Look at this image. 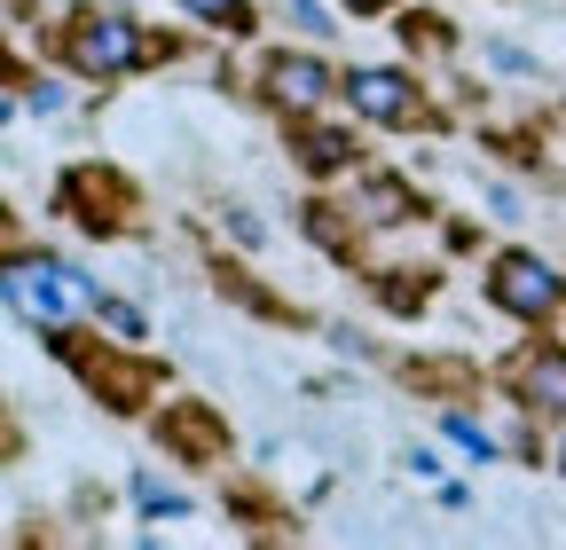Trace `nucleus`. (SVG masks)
<instances>
[{
    "mask_svg": "<svg viewBox=\"0 0 566 550\" xmlns=\"http://www.w3.org/2000/svg\"><path fill=\"white\" fill-rule=\"evenodd\" d=\"M268 87H275V103H292V110H315L323 95H331V72L315 55H283L275 72H268Z\"/></svg>",
    "mask_w": 566,
    "mask_h": 550,
    "instance_id": "nucleus-5",
    "label": "nucleus"
},
{
    "mask_svg": "<svg viewBox=\"0 0 566 550\" xmlns=\"http://www.w3.org/2000/svg\"><path fill=\"white\" fill-rule=\"evenodd\" d=\"M346 150H354V142H346V134H331V126H307V134H300V158H307L315 173L346 166Z\"/></svg>",
    "mask_w": 566,
    "mask_h": 550,
    "instance_id": "nucleus-7",
    "label": "nucleus"
},
{
    "mask_svg": "<svg viewBox=\"0 0 566 550\" xmlns=\"http://www.w3.org/2000/svg\"><path fill=\"white\" fill-rule=\"evenodd\" d=\"M488 299L504 307V315H520V322H543V315L558 307V275H551L535 252H504V260H495V275H488Z\"/></svg>",
    "mask_w": 566,
    "mask_h": 550,
    "instance_id": "nucleus-2",
    "label": "nucleus"
},
{
    "mask_svg": "<svg viewBox=\"0 0 566 550\" xmlns=\"http://www.w3.org/2000/svg\"><path fill=\"white\" fill-rule=\"evenodd\" d=\"M346 9H354V17H370V9H386V0H346Z\"/></svg>",
    "mask_w": 566,
    "mask_h": 550,
    "instance_id": "nucleus-14",
    "label": "nucleus"
},
{
    "mask_svg": "<svg viewBox=\"0 0 566 550\" xmlns=\"http://www.w3.org/2000/svg\"><path fill=\"white\" fill-rule=\"evenodd\" d=\"M181 9H197L205 24H229V32H252V9H244V0H181Z\"/></svg>",
    "mask_w": 566,
    "mask_h": 550,
    "instance_id": "nucleus-9",
    "label": "nucleus"
},
{
    "mask_svg": "<svg viewBox=\"0 0 566 550\" xmlns=\"http://www.w3.org/2000/svg\"><path fill=\"white\" fill-rule=\"evenodd\" d=\"M338 87H346L354 110L378 118V126H409V118H417V87H409L401 72H354V80H338Z\"/></svg>",
    "mask_w": 566,
    "mask_h": 550,
    "instance_id": "nucleus-4",
    "label": "nucleus"
},
{
    "mask_svg": "<svg viewBox=\"0 0 566 550\" xmlns=\"http://www.w3.org/2000/svg\"><path fill=\"white\" fill-rule=\"evenodd\" d=\"M520 385H527L535 409H558V417H566V355H535Z\"/></svg>",
    "mask_w": 566,
    "mask_h": 550,
    "instance_id": "nucleus-6",
    "label": "nucleus"
},
{
    "mask_svg": "<svg viewBox=\"0 0 566 550\" xmlns=\"http://www.w3.org/2000/svg\"><path fill=\"white\" fill-rule=\"evenodd\" d=\"M142 63V32L126 17H87L80 32H71V72H87V80H118Z\"/></svg>",
    "mask_w": 566,
    "mask_h": 550,
    "instance_id": "nucleus-3",
    "label": "nucleus"
},
{
    "mask_svg": "<svg viewBox=\"0 0 566 550\" xmlns=\"http://www.w3.org/2000/svg\"><path fill=\"white\" fill-rule=\"evenodd\" d=\"M558 464H566V456H558Z\"/></svg>",
    "mask_w": 566,
    "mask_h": 550,
    "instance_id": "nucleus-15",
    "label": "nucleus"
},
{
    "mask_svg": "<svg viewBox=\"0 0 566 550\" xmlns=\"http://www.w3.org/2000/svg\"><path fill=\"white\" fill-rule=\"evenodd\" d=\"M363 204H370V221H401V213H409L401 181H370V189H363Z\"/></svg>",
    "mask_w": 566,
    "mask_h": 550,
    "instance_id": "nucleus-10",
    "label": "nucleus"
},
{
    "mask_svg": "<svg viewBox=\"0 0 566 550\" xmlns=\"http://www.w3.org/2000/svg\"><path fill=\"white\" fill-rule=\"evenodd\" d=\"M95 315H103V322H111V330H118V338H142V315H134V307H118V299H103V307H95Z\"/></svg>",
    "mask_w": 566,
    "mask_h": 550,
    "instance_id": "nucleus-12",
    "label": "nucleus"
},
{
    "mask_svg": "<svg viewBox=\"0 0 566 550\" xmlns=\"http://www.w3.org/2000/svg\"><path fill=\"white\" fill-rule=\"evenodd\" d=\"M134 504L150 511V519H181V511H189V496H181V488H166V479H150V472L134 479Z\"/></svg>",
    "mask_w": 566,
    "mask_h": 550,
    "instance_id": "nucleus-8",
    "label": "nucleus"
},
{
    "mask_svg": "<svg viewBox=\"0 0 566 550\" xmlns=\"http://www.w3.org/2000/svg\"><path fill=\"white\" fill-rule=\"evenodd\" d=\"M9 307L40 330H55L63 315H80V307H103V292L87 284L80 267H63V260H17L9 267Z\"/></svg>",
    "mask_w": 566,
    "mask_h": 550,
    "instance_id": "nucleus-1",
    "label": "nucleus"
},
{
    "mask_svg": "<svg viewBox=\"0 0 566 550\" xmlns=\"http://www.w3.org/2000/svg\"><path fill=\"white\" fill-rule=\"evenodd\" d=\"M449 441H457L464 456H480V464L495 456V441H488V425H480V417H449Z\"/></svg>",
    "mask_w": 566,
    "mask_h": 550,
    "instance_id": "nucleus-11",
    "label": "nucleus"
},
{
    "mask_svg": "<svg viewBox=\"0 0 566 550\" xmlns=\"http://www.w3.org/2000/svg\"><path fill=\"white\" fill-rule=\"evenodd\" d=\"M283 9H292V24H300V32H331V17H323V0H283Z\"/></svg>",
    "mask_w": 566,
    "mask_h": 550,
    "instance_id": "nucleus-13",
    "label": "nucleus"
}]
</instances>
